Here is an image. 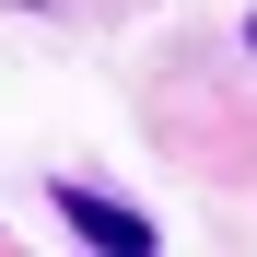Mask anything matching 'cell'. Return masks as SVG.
Here are the masks:
<instances>
[{"label": "cell", "mask_w": 257, "mask_h": 257, "mask_svg": "<svg viewBox=\"0 0 257 257\" xmlns=\"http://www.w3.org/2000/svg\"><path fill=\"white\" fill-rule=\"evenodd\" d=\"M59 210H70V234H94L105 257H141V245H152L141 210H117V199H94V187H59Z\"/></svg>", "instance_id": "obj_1"}]
</instances>
